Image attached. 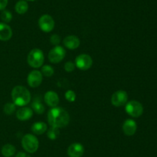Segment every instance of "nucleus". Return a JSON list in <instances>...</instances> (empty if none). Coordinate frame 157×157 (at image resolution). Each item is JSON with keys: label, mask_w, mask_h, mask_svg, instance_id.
Segmentation results:
<instances>
[{"label": "nucleus", "mask_w": 157, "mask_h": 157, "mask_svg": "<svg viewBox=\"0 0 157 157\" xmlns=\"http://www.w3.org/2000/svg\"><path fill=\"white\" fill-rule=\"evenodd\" d=\"M50 42L53 46H59L60 42H61V37L58 34H53L50 37Z\"/></svg>", "instance_id": "a878e982"}, {"label": "nucleus", "mask_w": 157, "mask_h": 157, "mask_svg": "<svg viewBox=\"0 0 157 157\" xmlns=\"http://www.w3.org/2000/svg\"><path fill=\"white\" fill-rule=\"evenodd\" d=\"M93 65V59L88 54H81L75 58V66L83 71L90 69Z\"/></svg>", "instance_id": "0eeeda50"}, {"label": "nucleus", "mask_w": 157, "mask_h": 157, "mask_svg": "<svg viewBox=\"0 0 157 157\" xmlns=\"http://www.w3.org/2000/svg\"><path fill=\"white\" fill-rule=\"evenodd\" d=\"M15 10L19 15H23L26 13L29 10V4L25 0H19L17 2L15 6Z\"/></svg>", "instance_id": "a211bd4d"}, {"label": "nucleus", "mask_w": 157, "mask_h": 157, "mask_svg": "<svg viewBox=\"0 0 157 157\" xmlns=\"http://www.w3.org/2000/svg\"><path fill=\"white\" fill-rule=\"evenodd\" d=\"M21 146L29 153H35L39 147L38 138L33 134H25L21 139Z\"/></svg>", "instance_id": "20e7f679"}, {"label": "nucleus", "mask_w": 157, "mask_h": 157, "mask_svg": "<svg viewBox=\"0 0 157 157\" xmlns=\"http://www.w3.org/2000/svg\"><path fill=\"white\" fill-rule=\"evenodd\" d=\"M9 0H0V11H2L6 9L8 5Z\"/></svg>", "instance_id": "cd10ccee"}, {"label": "nucleus", "mask_w": 157, "mask_h": 157, "mask_svg": "<svg viewBox=\"0 0 157 157\" xmlns=\"http://www.w3.org/2000/svg\"><path fill=\"white\" fill-rule=\"evenodd\" d=\"M25 1H31V2H32V1H35V0H25Z\"/></svg>", "instance_id": "c756f323"}, {"label": "nucleus", "mask_w": 157, "mask_h": 157, "mask_svg": "<svg viewBox=\"0 0 157 157\" xmlns=\"http://www.w3.org/2000/svg\"><path fill=\"white\" fill-rule=\"evenodd\" d=\"M75 63L72 62H67L64 64V70L67 72H71L72 71H74L75 69Z\"/></svg>", "instance_id": "bb28decb"}, {"label": "nucleus", "mask_w": 157, "mask_h": 157, "mask_svg": "<svg viewBox=\"0 0 157 157\" xmlns=\"http://www.w3.org/2000/svg\"><path fill=\"white\" fill-rule=\"evenodd\" d=\"M84 153V146L79 143H72L67 149V155H69V157H81Z\"/></svg>", "instance_id": "9b49d317"}, {"label": "nucleus", "mask_w": 157, "mask_h": 157, "mask_svg": "<svg viewBox=\"0 0 157 157\" xmlns=\"http://www.w3.org/2000/svg\"><path fill=\"white\" fill-rule=\"evenodd\" d=\"M48 126L45 123L43 122H37L32 126V131L35 135H42L47 132Z\"/></svg>", "instance_id": "f3484780"}, {"label": "nucleus", "mask_w": 157, "mask_h": 157, "mask_svg": "<svg viewBox=\"0 0 157 157\" xmlns=\"http://www.w3.org/2000/svg\"><path fill=\"white\" fill-rule=\"evenodd\" d=\"M12 103L17 106H25L30 103L31 93L29 89L22 86H16L12 91Z\"/></svg>", "instance_id": "f03ea898"}, {"label": "nucleus", "mask_w": 157, "mask_h": 157, "mask_svg": "<svg viewBox=\"0 0 157 157\" xmlns=\"http://www.w3.org/2000/svg\"><path fill=\"white\" fill-rule=\"evenodd\" d=\"M44 61V52L39 49H32L28 54L27 62L31 67L34 69H38L43 66Z\"/></svg>", "instance_id": "7ed1b4c3"}, {"label": "nucleus", "mask_w": 157, "mask_h": 157, "mask_svg": "<svg viewBox=\"0 0 157 157\" xmlns=\"http://www.w3.org/2000/svg\"><path fill=\"white\" fill-rule=\"evenodd\" d=\"M33 113V110L31 108L22 106L17 110L16 117L20 121H27L32 118Z\"/></svg>", "instance_id": "2eb2a0df"}, {"label": "nucleus", "mask_w": 157, "mask_h": 157, "mask_svg": "<svg viewBox=\"0 0 157 157\" xmlns=\"http://www.w3.org/2000/svg\"><path fill=\"white\" fill-rule=\"evenodd\" d=\"M125 111L128 115L133 118H138L144 113V106L136 100H131L126 103Z\"/></svg>", "instance_id": "39448f33"}, {"label": "nucleus", "mask_w": 157, "mask_h": 157, "mask_svg": "<svg viewBox=\"0 0 157 157\" xmlns=\"http://www.w3.org/2000/svg\"><path fill=\"white\" fill-rule=\"evenodd\" d=\"M66 55V51L62 46H56L51 49L48 53V60L52 63H59L64 58Z\"/></svg>", "instance_id": "423d86ee"}, {"label": "nucleus", "mask_w": 157, "mask_h": 157, "mask_svg": "<svg viewBox=\"0 0 157 157\" xmlns=\"http://www.w3.org/2000/svg\"><path fill=\"white\" fill-rule=\"evenodd\" d=\"M128 100V95L124 90H118L111 96V103L116 107H120L126 105Z\"/></svg>", "instance_id": "1a4fd4ad"}, {"label": "nucleus", "mask_w": 157, "mask_h": 157, "mask_svg": "<svg viewBox=\"0 0 157 157\" xmlns=\"http://www.w3.org/2000/svg\"><path fill=\"white\" fill-rule=\"evenodd\" d=\"M32 109L37 114H42L45 111V107L39 99H35L32 103Z\"/></svg>", "instance_id": "aec40b11"}, {"label": "nucleus", "mask_w": 157, "mask_h": 157, "mask_svg": "<svg viewBox=\"0 0 157 157\" xmlns=\"http://www.w3.org/2000/svg\"><path fill=\"white\" fill-rule=\"evenodd\" d=\"M38 26L44 32H50L55 28V20L50 15L44 14L38 19Z\"/></svg>", "instance_id": "6e6552de"}, {"label": "nucleus", "mask_w": 157, "mask_h": 157, "mask_svg": "<svg viewBox=\"0 0 157 157\" xmlns=\"http://www.w3.org/2000/svg\"><path fill=\"white\" fill-rule=\"evenodd\" d=\"M47 135L51 140H55L58 138V135H59V129L51 127L50 129L48 130Z\"/></svg>", "instance_id": "5701e85b"}, {"label": "nucleus", "mask_w": 157, "mask_h": 157, "mask_svg": "<svg viewBox=\"0 0 157 157\" xmlns=\"http://www.w3.org/2000/svg\"><path fill=\"white\" fill-rule=\"evenodd\" d=\"M44 103L49 106V107H56L59 103V97L58 95L54 91H48L44 96Z\"/></svg>", "instance_id": "4468645a"}, {"label": "nucleus", "mask_w": 157, "mask_h": 157, "mask_svg": "<svg viewBox=\"0 0 157 157\" xmlns=\"http://www.w3.org/2000/svg\"><path fill=\"white\" fill-rule=\"evenodd\" d=\"M122 128L124 133L126 135L131 136V135H133L136 133V129H137V125H136V123L133 119H127L124 121Z\"/></svg>", "instance_id": "f8f14e48"}, {"label": "nucleus", "mask_w": 157, "mask_h": 157, "mask_svg": "<svg viewBox=\"0 0 157 157\" xmlns=\"http://www.w3.org/2000/svg\"><path fill=\"white\" fill-rule=\"evenodd\" d=\"M12 36V28L5 22H0V40L8 41Z\"/></svg>", "instance_id": "dca6fc26"}, {"label": "nucleus", "mask_w": 157, "mask_h": 157, "mask_svg": "<svg viewBox=\"0 0 157 157\" xmlns=\"http://www.w3.org/2000/svg\"><path fill=\"white\" fill-rule=\"evenodd\" d=\"M41 72L42 75H44L45 77H51L55 73V70L50 65H44L41 66Z\"/></svg>", "instance_id": "412c9836"}, {"label": "nucleus", "mask_w": 157, "mask_h": 157, "mask_svg": "<svg viewBox=\"0 0 157 157\" xmlns=\"http://www.w3.org/2000/svg\"><path fill=\"white\" fill-rule=\"evenodd\" d=\"M15 152H16V149H15V146L12 144H8L4 145L2 148V155L4 157H12L15 154Z\"/></svg>", "instance_id": "6ab92c4d"}, {"label": "nucleus", "mask_w": 157, "mask_h": 157, "mask_svg": "<svg viewBox=\"0 0 157 157\" xmlns=\"http://www.w3.org/2000/svg\"><path fill=\"white\" fill-rule=\"evenodd\" d=\"M48 122L51 127L61 129L67 126L70 123L68 112L62 107L52 108L48 112Z\"/></svg>", "instance_id": "f257e3e1"}, {"label": "nucleus", "mask_w": 157, "mask_h": 157, "mask_svg": "<svg viewBox=\"0 0 157 157\" xmlns=\"http://www.w3.org/2000/svg\"><path fill=\"white\" fill-rule=\"evenodd\" d=\"M15 157H31L29 154H27L26 152H18V153L15 155Z\"/></svg>", "instance_id": "c85d7f7f"}, {"label": "nucleus", "mask_w": 157, "mask_h": 157, "mask_svg": "<svg viewBox=\"0 0 157 157\" xmlns=\"http://www.w3.org/2000/svg\"><path fill=\"white\" fill-rule=\"evenodd\" d=\"M1 19L2 20L3 22L5 23H9L10 22L11 20L12 19V14L9 12V10H4L2 11V13H1Z\"/></svg>", "instance_id": "b1692460"}, {"label": "nucleus", "mask_w": 157, "mask_h": 157, "mask_svg": "<svg viewBox=\"0 0 157 157\" xmlns=\"http://www.w3.org/2000/svg\"><path fill=\"white\" fill-rule=\"evenodd\" d=\"M63 44L67 49L74 50V49H78L81 44L80 38L78 36L74 35H70L66 36L63 40Z\"/></svg>", "instance_id": "ddd939ff"}, {"label": "nucleus", "mask_w": 157, "mask_h": 157, "mask_svg": "<svg viewBox=\"0 0 157 157\" xmlns=\"http://www.w3.org/2000/svg\"><path fill=\"white\" fill-rule=\"evenodd\" d=\"M15 109H16V106L13 103H7L3 107V111L8 115L13 114Z\"/></svg>", "instance_id": "4be33fe9"}, {"label": "nucleus", "mask_w": 157, "mask_h": 157, "mask_svg": "<svg viewBox=\"0 0 157 157\" xmlns=\"http://www.w3.org/2000/svg\"><path fill=\"white\" fill-rule=\"evenodd\" d=\"M64 96H65L66 99L70 103H74L76 100V94L73 90H71V89H69L65 92Z\"/></svg>", "instance_id": "393cba45"}, {"label": "nucleus", "mask_w": 157, "mask_h": 157, "mask_svg": "<svg viewBox=\"0 0 157 157\" xmlns=\"http://www.w3.org/2000/svg\"><path fill=\"white\" fill-rule=\"evenodd\" d=\"M43 80V75L40 71L32 70L28 75L27 83L29 86L32 88H37L41 84Z\"/></svg>", "instance_id": "9d476101"}]
</instances>
